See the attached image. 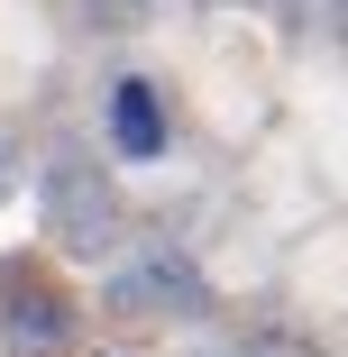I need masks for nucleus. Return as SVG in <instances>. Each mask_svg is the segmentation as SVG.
Returning <instances> with one entry per match:
<instances>
[{"label": "nucleus", "instance_id": "obj_6", "mask_svg": "<svg viewBox=\"0 0 348 357\" xmlns=\"http://www.w3.org/2000/svg\"><path fill=\"white\" fill-rule=\"evenodd\" d=\"M229 357H321V348H312V339H294V330H248Z\"/></svg>", "mask_w": 348, "mask_h": 357}, {"label": "nucleus", "instance_id": "obj_7", "mask_svg": "<svg viewBox=\"0 0 348 357\" xmlns=\"http://www.w3.org/2000/svg\"><path fill=\"white\" fill-rule=\"evenodd\" d=\"M0 192H10V156H0Z\"/></svg>", "mask_w": 348, "mask_h": 357}, {"label": "nucleus", "instance_id": "obj_5", "mask_svg": "<svg viewBox=\"0 0 348 357\" xmlns=\"http://www.w3.org/2000/svg\"><path fill=\"white\" fill-rule=\"evenodd\" d=\"M92 10V28H110V37H128V28H156L174 0H83Z\"/></svg>", "mask_w": 348, "mask_h": 357}, {"label": "nucleus", "instance_id": "obj_1", "mask_svg": "<svg viewBox=\"0 0 348 357\" xmlns=\"http://www.w3.org/2000/svg\"><path fill=\"white\" fill-rule=\"evenodd\" d=\"M37 202H46V229L74 248V257H101L110 238H119V192L101 183V165H83V156H55L46 174H37Z\"/></svg>", "mask_w": 348, "mask_h": 357}, {"label": "nucleus", "instance_id": "obj_8", "mask_svg": "<svg viewBox=\"0 0 348 357\" xmlns=\"http://www.w3.org/2000/svg\"><path fill=\"white\" fill-rule=\"evenodd\" d=\"M211 10H239V0H211Z\"/></svg>", "mask_w": 348, "mask_h": 357}, {"label": "nucleus", "instance_id": "obj_4", "mask_svg": "<svg viewBox=\"0 0 348 357\" xmlns=\"http://www.w3.org/2000/svg\"><path fill=\"white\" fill-rule=\"evenodd\" d=\"M110 128H119L128 156H156V147H165V110H156V92H147V83H119V92H110Z\"/></svg>", "mask_w": 348, "mask_h": 357}, {"label": "nucleus", "instance_id": "obj_2", "mask_svg": "<svg viewBox=\"0 0 348 357\" xmlns=\"http://www.w3.org/2000/svg\"><path fill=\"white\" fill-rule=\"evenodd\" d=\"M0 339L19 357H64L74 348V312H64V294L28 257H0Z\"/></svg>", "mask_w": 348, "mask_h": 357}, {"label": "nucleus", "instance_id": "obj_3", "mask_svg": "<svg viewBox=\"0 0 348 357\" xmlns=\"http://www.w3.org/2000/svg\"><path fill=\"white\" fill-rule=\"evenodd\" d=\"M110 312L119 321H192V312H211V284H202V266L192 257H174V248H156V257H137L119 284H110Z\"/></svg>", "mask_w": 348, "mask_h": 357}]
</instances>
